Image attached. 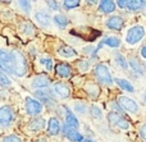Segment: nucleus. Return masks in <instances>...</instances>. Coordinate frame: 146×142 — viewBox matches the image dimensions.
Here are the masks:
<instances>
[{
	"label": "nucleus",
	"mask_w": 146,
	"mask_h": 142,
	"mask_svg": "<svg viewBox=\"0 0 146 142\" xmlns=\"http://www.w3.org/2000/svg\"><path fill=\"white\" fill-rule=\"evenodd\" d=\"M12 54V68H13V74L18 77H22L27 73V61H26V58L21 51L13 50L10 51Z\"/></svg>",
	"instance_id": "f257e3e1"
},
{
	"label": "nucleus",
	"mask_w": 146,
	"mask_h": 142,
	"mask_svg": "<svg viewBox=\"0 0 146 142\" xmlns=\"http://www.w3.org/2000/svg\"><path fill=\"white\" fill-rule=\"evenodd\" d=\"M72 35L74 36H78L80 38H82L83 41H95L99 36L101 35L98 30H94V28H88V27H85V28H80V30H72L71 31Z\"/></svg>",
	"instance_id": "f03ea898"
},
{
	"label": "nucleus",
	"mask_w": 146,
	"mask_h": 142,
	"mask_svg": "<svg viewBox=\"0 0 146 142\" xmlns=\"http://www.w3.org/2000/svg\"><path fill=\"white\" fill-rule=\"evenodd\" d=\"M145 36V28L142 26H135V27H131L127 32L126 36V41L131 45H135V44L140 42V41L144 38Z\"/></svg>",
	"instance_id": "7ed1b4c3"
},
{
	"label": "nucleus",
	"mask_w": 146,
	"mask_h": 142,
	"mask_svg": "<svg viewBox=\"0 0 146 142\" xmlns=\"http://www.w3.org/2000/svg\"><path fill=\"white\" fill-rule=\"evenodd\" d=\"M95 76H96V78L104 85L113 83V78H111L108 68H106L105 65H103V64H99V65L95 67Z\"/></svg>",
	"instance_id": "20e7f679"
},
{
	"label": "nucleus",
	"mask_w": 146,
	"mask_h": 142,
	"mask_svg": "<svg viewBox=\"0 0 146 142\" xmlns=\"http://www.w3.org/2000/svg\"><path fill=\"white\" fill-rule=\"evenodd\" d=\"M0 68L5 72L13 73V68H12V54L10 51L5 50H0Z\"/></svg>",
	"instance_id": "39448f33"
},
{
	"label": "nucleus",
	"mask_w": 146,
	"mask_h": 142,
	"mask_svg": "<svg viewBox=\"0 0 146 142\" xmlns=\"http://www.w3.org/2000/svg\"><path fill=\"white\" fill-rule=\"evenodd\" d=\"M26 110L30 115H37L42 110V105L37 100L32 99V97H27L26 99Z\"/></svg>",
	"instance_id": "423d86ee"
},
{
	"label": "nucleus",
	"mask_w": 146,
	"mask_h": 142,
	"mask_svg": "<svg viewBox=\"0 0 146 142\" xmlns=\"http://www.w3.org/2000/svg\"><path fill=\"white\" fill-rule=\"evenodd\" d=\"M14 118V113L10 106H1L0 108V124L1 125H8Z\"/></svg>",
	"instance_id": "0eeeda50"
},
{
	"label": "nucleus",
	"mask_w": 146,
	"mask_h": 142,
	"mask_svg": "<svg viewBox=\"0 0 146 142\" xmlns=\"http://www.w3.org/2000/svg\"><path fill=\"white\" fill-rule=\"evenodd\" d=\"M118 101L123 109L128 110V112H131V113H137V110H139V105L136 104V101H133V100L129 99V97L119 96Z\"/></svg>",
	"instance_id": "6e6552de"
},
{
	"label": "nucleus",
	"mask_w": 146,
	"mask_h": 142,
	"mask_svg": "<svg viewBox=\"0 0 146 142\" xmlns=\"http://www.w3.org/2000/svg\"><path fill=\"white\" fill-rule=\"evenodd\" d=\"M63 129H64V133H66V136L71 141H73V142H81V141H83L82 135H81V133H78V131H77V128H76V127H72V125H69V124H66Z\"/></svg>",
	"instance_id": "1a4fd4ad"
},
{
	"label": "nucleus",
	"mask_w": 146,
	"mask_h": 142,
	"mask_svg": "<svg viewBox=\"0 0 146 142\" xmlns=\"http://www.w3.org/2000/svg\"><path fill=\"white\" fill-rule=\"evenodd\" d=\"M108 119H109V122H110L111 124L118 125V127L122 128V129H128L129 128L128 122H127L124 118H122L121 115H118L117 113H110V114L108 115Z\"/></svg>",
	"instance_id": "9d476101"
},
{
	"label": "nucleus",
	"mask_w": 146,
	"mask_h": 142,
	"mask_svg": "<svg viewBox=\"0 0 146 142\" xmlns=\"http://www.w3.org/2000/svg\"><path fill=\"white\" fill-rule=\"evenodd\" d=\"M35 95H36V97H38V99H40L42 102L50 105V106H53V105L56 102L55 99L53 97V95H51L49 91H42V90H38V91L35 92Z\"/></svg>",
	"instance_id": "9b49d317"
},
{
	"label": "nucleus",
	"mask_w": 146,
	"mask_h": 142,
	"mask_svg": "<svg viewBox=\"0 0 146 142\" xmlns=\"http://www.w3.org/2000/svg\"><path fill=\"white\" fill-rule=\"evenodd\" d=\"M106 26H108L110 30H115V31H119L122 30L123 27V19L118 15H114V17H110L106 22Z\"/></svg>",
	"instance_id": "f8f14e48"
},
{
	"label": "nucleus",
	"mask_w": 146,
	"mask_h": 142,
	"mask_svg": "<svg viewBox=\"0 0 146 142\" xmlns=\"http://www.w3.org/2000/svg\"><path fill=\"white\" fill-rule=\"evenodd\" d=\"M49 85H50V79H49L45 74H40V76L35 77L32 86L37 87V89H45V87H48Z\"/></svg>",
	"instance_id": "ddd939ff"
},
{
	"label": "nucleus",
	"mask_w": 146,
	"mask_h": 142,
	"mask_svg": "<svg viewBox=\"0 0 146 142\" xmlns=\"http://www.w3.org/2000/svg\"><path fill=\"white\" fill-rule=\"evenodd\" d=\"M55 72L58 73V76L63 77V78H68L71 77V73H72V69L68 64H64V63H60L55 67Z\"/></svg>",
	"instance_id": "4468645a"
},
{
	"label": "nucleus",
	"mask_w": 146,
	"mask_h": 142,
	"mask_svg": "<svg viewBox=\"0 0 146 142\" xmlns=\"http://www.w3.org/2000/svg\"><path fill=\"white\" fill-rule=\"evenodd\" d=\"M54 91H55L60 97H63V99L69 97V95H71V90H69V87L64 83H55L54 85Z\"/></svg>",
	"instance_id": "2eb2a0df"
},
{
	"label": "nucleus",
	"mask_w": 146,
	"mask_h": 142,
	"mask_svg": "<svg viewBox=\"0 0 146 142\" xmlns=\"http://www.w3.org/2000/svg\"><path fill=\"white\" fill-rule=\"evenodd\" d=\"M35 17H36V20H38V23H40L42 27H49V26H50L51 18H50V15H49L48 13H45V12H37L35 14Z\"/></svg>",
	"instance_id": "dca6fc26"
},
{
	"label": "nucleus",
	"mask_w": 146,
	"mask_h": 142,
	"mask_svg": "<svg viewBox=\"0 0 146 142\" xmlns=\"http://www.w3.org/2000/svg\"><path fill=\"white\" fill-rule=\"evenodd\" d=\"M115 10V4H114L113 0H101L100 3V12L103 13H113Z\"/></svg>",
	"instance_id": "f3484780"
},
{
	"label": "nucleus",
	"mask_w": 146,
	"mask_h": 142,
	"mask_svg": "<svg viewBox=\"0 0 146 142\" xmlns=\"http://www.w3.org/2000/svg\"><path fill=\"white\" fill-rule=\"evenodd\" d=\"M48 128H49V133H50V135H53V136L58 135L59 131H60V124H59L58 119H56V118H51V119L49 120Z\"/></svg>",
	"instance_id": "a211bd4d"
},
{
	"label": "nucleus",
	"mask_w": 146,
	"mask_h": 142,
	"mask_svg": "<svg viewBox=\"0 0 146 142\" xmlns=\"http://www.w3.org/2000/svg\"><path fill=\"white\" fill-rule=\"evenodd\" d=\"M114 82H115L117 85H118L119 87H121L122 90H124V91H127V92H133L135 91V89H133V86H132L131 83H129L127 79H122V78H115L114 79Z\"/></svg>",
	"instance_id": "6ab92c4d"
},
{
	"label": "nucleus",
	"mask_w": 146,
	"mask_h": 142,
	"mask_svg": "<svg viewBox=\"0 0 146 142\" xmlns=\"http://www.w3.org/2000/svg\"><path fill=\"white\" fill-rule=\"evenodd\" d=\"M145 4H146V0H128V4H127V7H128L129 10H132V12H136V10L144 8Z\"/></svg>",
	"instance_id": "aec40b11"
},
{
	"label": "nucleus",
	"mask_w": 146,
	"mask_h": 142,
	"mask_svg": "<svg viewBox=\"0 0 146 142\" xmlns=\"http://www.w3.org/2000/svg\"><path fill=\"white\" fill-rule=\"evenodd\" d=\"M45 127V120L42 118H36V119H32L30 122V128L32 131H41Z\"/></svg>",
	"instance_id": "412c9836"
},
{
	"label": "nucleus",
	"mask_w": 146,
	"mask_h": 142,
	"mask_svg": "<svg viewBox=\"0 0 146 142\" xmlns=\"http://www.w3.org/2000/svg\"><path fill=\"white\" fill-rule=\"evenodd\" d=\"M86 92H87L92 99H98L99 94H100V89H99L98 85H95V83H88L87 86H86Z\"/></svg>",
	"instance_id": "4be33fe9"
},
{
	"label": "nucleus",
	"mask_w": 146,
	"mask_h": 142,
	"mask_svg": "<svg viewBox=\"0 0 146 142\" xmlns=\"http://www.w3.org/2000/svg\"><path fill=\"white\" fill-rule=\"evenodd\" d=\"M58 53L60 54L62 56H64V58H72V56L77 55V51H76L74 49L69 48V46H62Z\"/></svg>",
	"instance_id": "5701e85b"
},
{
	"label": "nucleus",
	"mask_w": 146,
	"mask_h": 142,
	"mask_svg": "<svg viewBox=\"0 0 146 142\" xmlns=\"http://www.w3.org/2000/svg\"><path fill=\"white\" fill-rule=\"evenodd\" d=\"M104 44L110 48H119L121 46V40L118 37H114V36H110V37H106L104 40Z\"/></svg>",
	"instance_id": "b1692460"
},
{
	"label": "nucleus",
	"mask_w": 146,
	"mask_h": 142,
	"mask_svg": "<svg viewBox=\"0 0 146 142\" xmlns=\"http://www.w3.org/2000/svg\"><path fill=\"white\" fill-rule=\"evenodd\" d=\"M54 22H55V24L59 26L60 28H64L68 26V19L62 14H56L55 17H54Z\"/></svg>",
	"instance_id": "393cba45"
},
{
	"label": "nucleus",
	"mask_w": 146,
	"mask_h": 142,
	"mask_svg": "<svg viewBox=\"0 0 146 142\" xmlns=\"http://www.w3.org/2000/svg\"><path fill=\"white\" fill-rule=\"evenodd\" d=\"M67 124L72 125V127H76V128L78 127V120H77V118H76L74 115H73V113L69 112V110H67Z\"/></svg>",
	"instance_id": "a878e982"
},
{
	"label": "nucleus",
	"mask_w": 146,
	"mask_h": 142,
	"mask_svg": "<svg viewBox=\"0 0 146 142\" xmlns=\"http://www.w3.org/2000/svg\"><path fill=\"white\" fill-rule=\"evenodd\" d=\"M18 3H19V7L22 8L23 12L28 13L31 10V1L30 0H18Z\"/></svg>",
	"instance_id": "bb28decb"
},
{
	"label": "nucleus",
	"mask_w": 146,
	"mask_h": 142,
	"mask_svg": "<svg viewBox=\"0 0 146 142\" xmlns=\"http://www.w3.org/2000/svg\"><path fill=\"white\" fill-rule=\"evenodd\" d=\"M0 85H1L3 87L10 86V79L8 78V77L5 76L4 72H1V71H0Z\"/></svg>",
	"instance_id": "cd10ccee"
},
{
	"label": "nucleus",
	"mask_w": 146,
	"mask_h": 142,
	"mask_svg": "<svg viewBox=\"0 0 146 142\" xmlns=\"http://www.w3.org/2000/svg\"><path fill=\"white\" fill-rule=\"evenodd\" d=\"M80 0H64V7L67 9H72V8H76L80 5Z\"/></svg>",
	"instance_id": "c85d7f7f"
},
{
	"label": "nucleus",
	"mask_w": 146,
	"mask_h": 142,
	"mask_svg": "<svg viewBox=\"0 0 146 142\" xmlns=\"http://www.w3.org/2000/svg\"><path fill=\"white\" fill-rule=\"evenodd\" d=\"M117 60H118L119 65H121L122 68H124V69H127V68H128V63H127V61H126V59H124L122 55H119V54H118V55H117Z\"/></svg>",
	"instance_id": "c756f323"
},
{
	"label": "nucleus",
	"mask_w": 146,
	"mask_h": 142,
	"mask_svg": "<svg viewBox=\"0 0 146 142\" xmlns=\"http://www.w3.org/2000/svg\"><path fill=\"white\" fill-rule=\"evenodd\" d=\"M48 5L50 9L53 10H59V4L56 3V0H48Z\"/></svg>",
	"instance_id": "7c9ffc66"
},
{
	"label": "nucleus",
	"mask_w": 146,
	"mask_h": 142,
	"mask_svg": "<svg viewBox=\"0 0 146 142\" xmlns=\"http://www.w3.org/2000/svg\"><path fill=\"white\" fill-rule=\"evenodd\" d=\"M91 112H92V115L95 118H101V110L98 106H92L91 108Z\"/></svg>",
	"instance_id": "2f4dec72"
},
{
	"label": "nucleus",
	"mask_w": 146,
	"mask_h": 142,
	"mask_svg": "<svg viewBox=\"0 0 146 142\" xmlns=\"http://www.w3.org/2000/svg\"><path fill=\"white\" fill-rule=\"evenodd\" d=\"M3 142H21V140L17 137V136H8V137H5Z\"/></svg>",
	"instance_id": "473e14b6"
},
{
	"label": "nucleus",
	"mask_w": 146,
	"mask_h": 142,
	"mask_svg": "<svg viewBox=\"0 0 146 142\" xmlns=\"http://www.w3.org/2000/svg\"><path fill=\"white\" fill-rule=\"evenodd\" d=\"M41 63L46 64V67H48L49 71H50V69H53V60H51V59H41Z\"/></svg>",
	"instance_id": "72a5a7b5"
},
{
	"label": "nucleus",
	"mask_w": 146,
	"mask_h": 142,
	"mask_svg": "<svg viewBox=\"0 0 146 142\" xmlns=\"http://www.w3.org/2000/svg\"><path fill=\"white\" fill-rule=\"evenodd\" d=\"M80 68H81V71L86 72L88 69V63H87V61H81V63H80Z\"/></svg>",
	"instance_id": "f704fd0d"
},
{
	"label": "nucleus",
	"mask_w": 146,
	"mask_h": 142,
	"mask_svg": "<svg viewBox=\"0 0 146 142\" xmlns=\"http://www.w3.org/2000/svg\"><path fill=\"white\" fill-rule=\"evenodd\" d=\"M140 135H141V137L146 140V124H144L141 127V129H140Z\"/></svg>",
	"instance_id": "c9c22d12"
},
{
	"label": "nucleus",
	"mask_w": 146,
	"mask_h": 142,
	"mask_svg": "<svg viewBox=\"0 0 146 142\" xmlns=\"http://www.w3.org/2000/svg\"><path fill=\"white\" fill-rule=\"evenodd\" d=\"M127 4H128V0H118V5L121 8L127 7Z\"/></svg>",
	"instance_id": "e433bc0d"
},
{
	"label": "nucleus",
	"mask_w": 146,
	"mask_h": 142,
	"mask_svg": "<svg viewBox=\"0 0 146 142\" xmlns=\"http://www.w3.org/2000/svg\"><path fill=\"white\" fill-rule=\"evenodd\" d=\"M131 64H132V67H133V68H136L139 72H141V67H140L139 64H137V60H132V61H131Z\"/></svg>",
	"instance_id": "4c0bfd02"
},
{
	"label": "nucleus",
	"mask_w": 146,
	"mask_h": 142,
	"mask_svg": "<svg viewBox=\"0 0 146 142\" xmlns=\"http://www.w3.org/2000/svg\"><path fill=\"white\" fill-rule=\"evenodd\" d=\"M141 55H142V58L146 59V46H144V48L141 49Z\"/></svg>",
	"instance_id": "58836bf2"
},
{
	"label": "nucleus",
	"mask_w": 146,
	"mask_h": 142,
	"mask_svg": "<svg viewBox=\"0 0 146 142\" xmlns=\"http://www.w3.org/2000/svg\"><path fill=\"white\" fill-rule=\"evenodd\" d=\"M87 1H88V4L94 5V4H96V3H98V0H87Z\"/></svg>",
	"instance_id": "ea45409f"
},
{
	"label": "nucleus",
	"mask_w": 146,
	"mask_h": 142,
	"mask_svg": "<svg viewBox=\"0 0 146 142\" xmlns=\"http://www.w3.org/2000/svg\"><path fill=\"white\" fill-rule=\"evenodd\" d=\"M1 1H4V3H9V1H12V0H1Z\"/></svg>",
	"instance_id": "a19ab883"
},
{
	"label": "nucleus",
	"mask_w": 146,
	"mask_h": 142,
	"mask_svg": "<svg viewBox=\"0 0 146 142\" xmlns=\"http://www.w3.org/2000/svg\"><path fill=\"white\" fill-rule=\"evenodd\" d=\"M144 13H145V15H146V4H145V10H144Z\"/></svg>",
	"instance_id": "79ce46f5"
},
{
	"label": "nucleus",
	"mask_w": 146,
	"mask_h": 142,
	"mask_svg": "<svg viewBox=\"0 0 146 142\" xmlns=\"http://www.w3.org/2000/svg\"><path fill=\"white\" fill-rule=\"evenodd\" d=\"M144 99H145V101H146V94H145V96H144Z\"/></svg>",
	"instance_id": "37998d69"
},
{
	"label": "nucleus",
	"mask_w": 146,
	"mask_h": 142,
	"mask_svg": "<svg viewBox=\"0 0 146 142\" xmlns=\"http://www.w3.org/2000/svg\"><path fill=\"white\" fill-rule=\"evenodd\" d=\"M86 142H94V141H86Z\"/></svg>",
	"instance_id": "c03bdc74"
}]
</instances>
